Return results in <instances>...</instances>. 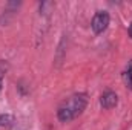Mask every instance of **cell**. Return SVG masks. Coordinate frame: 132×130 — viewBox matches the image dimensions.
<instances>
[{"label":"cell","instance_id":"cell-1","mask_svg":"<svg viewBox=\"0 0 132 130\" xmlns=\"http://www.w3.org/2000/svg\"><path fill=\"white\" fill-rule=\"evenodd\" d=\"M86 104H88V98H86L85 94H78V95L71 97L63 106H60L59 113H57V115H59V119H60L62 123H69V121H72L75 116H78V115L85 110Z\"/></svg>","mask_w":132,"mask_h":130},{"label":"cell","instance_id":"cell-2","mask_svg":"<svg viewBox=\"0 0 132 130\" xmlns=\"http://www.w3.org/2000/svg\"><path fill=\"white\" fill-rule=\"evenodd\" d=\"M91 26H92V31L95 34L104 32L108 29V26H109V14L106 11H98L94 15V18L91 22Z\"/></svg>","mask_w":132,"mask_h":130},{"label":"cell","instance_id":"cell-3","mask_svg":"<svg viewBox=\"0 0 132 130\" xmlns=\"http://www.w3.org/2000/svg\"><path fill=\"white\" fill-rule=\"evenodd\" d=\"M117 103H118V97H117V94L115 92H112V90H108V92H104L101 98H100V104H101V107L103 109H112V107H115L117 106Z\"/></svg>","mask_w":132,"mask_h":130},{"label":"cell","instance_id":"cell-4","mask_svg":"<svg viewBox=\"0 0 132 130\" xmlns=\"http://www.w3.org/2000/svg\"><path fill=\"white\" fill-rule=\"evenodd\" d=\"M125 83H126V86L132 90V61L129 63L126 72H125Z\"/></svg>","mask_w":132,"mask_h":130},{"label":"cell","instance_id":"cell-5","mask_svg":"<svg viewBox=\"0 0 132 130\" xmlns=\"http://www.w3.org/2000/svg\"><path fill=\"white\" fill-rule=\"evenodd\" d=\"M12 123H14V118L11 115H0V126L2 127H9V126H12Z\"/></svg>","mask_w":132,"mask_h":130},{"label":"cell","instance_id":"cell-6","mask_svg":"<svg viewBox=\"0 0 132 130\" xmlns=\"http://www.w3.org/2000/svg\"><path fill=\"white\" fill-rule=\"evenodd\" d=\"M128 32H129V37L132 38V23L129 25V31H128Z\"/></svg>","mask_w":132,"mask_h":130},{"label":"cell","instance_id":"cell-7","mask_svg":"<svg viewBox=\"0 0 132 130\" xmlns=\"http://www.w3.org/2000/svg\"><path fill=\"white\" fill-rule=\"evenodd\" d=\"M2 80H3V75H2V70H0V90H2Z\"/></svg>","mask_w":132,"mask_h":130}]
</instances>
